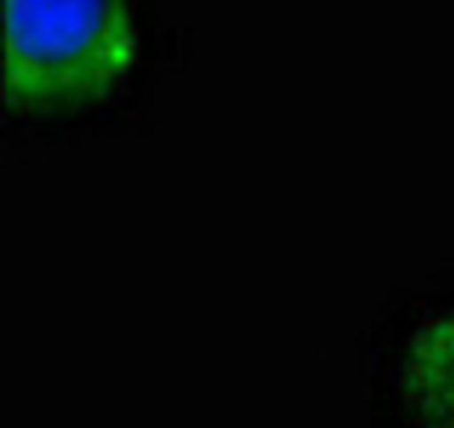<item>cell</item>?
<instances>
[{
    "label": "cell",
    "instance_id": "obj_1",
    "mask_svg": "<svg viewBox=\"0 0 454 428\" xmlns=\"http://www.w3.org/2000/svg\"><path fill=\"white\" fill-rule=\"evenodd\" d=\"M3 98L18 114L89 105L136 60L124 0H4Z\"/></svg>",
    "mask_w": 454,
    "mask_h": 428
},
{
    "label": "cell",
    "instance_id": "obj_2",
    "mask_svg": "<svg viewBox=\"0 0 454 428\" xmlns=\"http://www.w3.org/2000/svg\"><path fill=\"white\" fill-rule=\"evenodd\" d=\"M403 389L424 428H454V311L428 320L408 346Z\"/></svg>",
    "mask_w": 454,
    "mask_h": 428
}]
</instances>
